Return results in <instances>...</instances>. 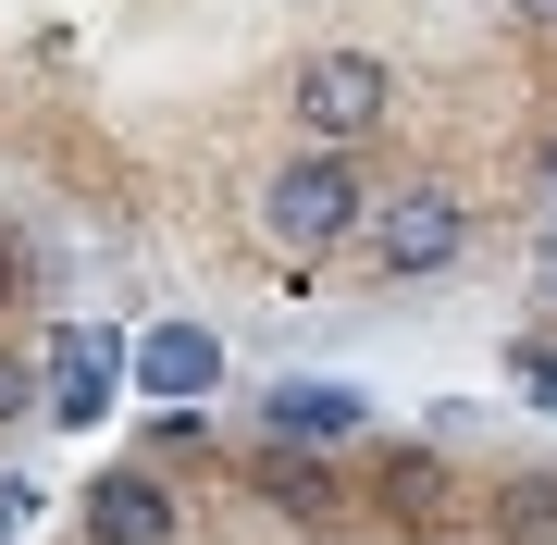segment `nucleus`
Instances as JSON below:
<instances>
[{
    "instance_id": "obj_15",
    "label": "nucleus",
    "mask_w": 557,
    "mask_h": 545,
    "mask_svg": "<svg viewBox=\"0 0 557 545\" xmlns=\"http://www.w3.org/2000/svg\"><path fill=\"white\" fill-rule=\"evenodd\" d=\"M545 285H557V236H545Z\"/></svg>"
},
{
    "instance_id": "obj_3",
    "label": "nucleus",
    "mask_w": 557,
    "mask_h": 545,
    "mask_svg": "<svg viewBox=\"0 0 557 545\" xmlns=\"http://www.w3.org/2000/svg\"><path fill=\"white\" fill-rule=\"evenodd\" d=\"M384 112H397V75L372 50H310L285 75V124H310V149H359Z\"/></svg>"
},
{
    "instance_id": "obj_1",
    "label": "nucleus",
    "mask_w": 557,
    "mask_h": 545,
    "mask_svg": "<svg viewBox=\"0 0 557 545\" xmlns=\"http://www.w3.org/2000/svg\"><path fill=\"white\" fill-rule=\"evenodd\" d=\"M248 223H260L273 261H335V248H359L372 236V174H359V149H285V162L260 174Z\"/></svg>"
},
{
    "instance_id": "obj_7",
    "label": "nucleus",
    "mask_w": 557,
    "mask_h": 545,
    "mask_svg": "<svg viewBox=\"0 0 557 545\" xmlns=\"http://www.w3.org/2000/svg\"><path fill=\"white\" fill-rule=\"evenodd\" d=\"M260 496H273L285 508V521H335V471H322V459H285V446H273V459H260Z\"/></svg>"
},
{
    "instance_id": "obj_2",
    "label": "nucleus",
    "mask_w": 557,
    "mask_h": 545,
    "mask_svg": "<svg viewBox=\"0 0 557 545\" xmlns=\"http://www.w3.org/2000/svg\"><path fill=\"white\" fill-rule=\"evenodd\" d=\"M359 261L384 285H434L471 261V199L458 186H397V199H372V236H359Z\"/></svg>"
},
{
    "instance_id": "obj_8",
    "label": "nucleus",
    "mask_w": 557,
    "mask_h": 545,
    "mask_svg": "<svg viewBox=\"0 0 557 545\" xmlns=\"http://www.w3.org/2000/svg\"><path fill=\"white\" fill-rule=\"evenodd\" d=\"M496 545H557V471L496 484Z\"/></svg>"
},
{
    "instance_id": "obj_9",
    "label": "nucleus",
    "mask_w": 557,
    "mask_h": 545,
    "mask_svg": "<svg viewBox=\"0 0 557 545\" xmlns=\"http://www.w3.org/2000/svg\"><path fill=\"white\" fill-rule=\"evenodd\" d=\"M211 372H223V347H211V335H149V384H161V397H199Z\"/></svg>"
},
{
    "instance_id": "obj_10",
    "label": "nucleus",
    "mask_w": 557,
    "mask_h": 545,
    "mask_svg": "<svg viewBox=\"0 0 557 545\" xmlns=\"http://www.w3.org/2000/svg\"><path fill=\"white\" fill-rule=\"evenodd\" d=\"M62 409H75V422L100 409V347H62Z\"/></svg>"
},
{
    "instance_id": "obj_6",
    "label": "nucleus",
    "mask_w": 557,
    "mask_h": 545,
    "mask_svg": "<svg viewBox=\"0 0 557 545\" xmlns=\"http://www.w3.org/2000/svg\"><path fill=\"white\" fill-rule=\"evenodd\" d=\"M384 508H397L409 533H434L446 508H458V484H446V459H421V446H397V459H384Z\"/></svg>"
},
{
    "instance_id": "obj_5",
    "label": "nucleus",
    "mask_w": 557,
    "mask_h": 545,
    "mask_svg": "<svg viewBox=\"0 0 557 545\" xmlns=\"http://www.w3.org/2000/svg\"><path fill=\"white\" fill-rule=\"evenodd\" d=\"M87 545H186V508L161 471H100L87 484Z\"/></svg>"
},
{
    "instance_id": "obj_14",
    "label": "nucleus",
    "mask_w": 557,
    "mask_h": 545,
    "mask_svg": "<svg viewBox=\"0 0 557 545\" xmlns=\"http://www.w3.org/2000/svg\"><path fill=\"white\" fill-rule=\"evenodd\" d=\"M0 310H13V248H0Z\"/></svg>"
},
{
    "instance_id": "obj_4",
    "label": "nucleus",
    "mask_w": 557,
    "mask_h": 545,
    "mask_svg": "<svg viewBox=\"0 0 557 545\" xmlns=\"http://www.w3.org/2000/svg\"><path fill=\"white\" fill-rule=\"evenodd\" d=\"M260 434H273L285 459H347V446L372 434V409H359V384H273V397H260Z\"/></svg>"
},
{
    "instance_id": "obj_12",
    "label": "nucleus",
    "mask_w": 557,
    "mask_h": 545,
    "mask_svg": "<svg viewBox=\"0 0 557 545\" xmlns=\"http://www.w3.org/2000/svg\"><path fill=\"white\" fill-rule=\"evenodd\" d=\"M13 409H25V360H0V422H13Z\"/></svg>"
},
{
    "instance_id": "obj_11",
    "label": "nucleus",
    "mask_w": 557,
    "mask_h": 545,
    "mask_svg": "<svg viewBox=\"0 0 557 545\" xmlns=\"http://www.w3.org/2000/svg\"><path fill=\"white\" fill-rule=\"evenodd\" d=\"M520 384H533V397L557 409V347H520Z\"/></svg>"
},
{
    "instance_id": "obj_13",
    "label": "nucleus",
    "mask_w": 557,
    "mask_h": 545,
    "mask_svg": "<svg viewBox=\"0 0 557 545\" xmlns=\"http://www.w3.org/2000/svg\"><path fill=\"white\" fill-rule=\"evenodd\" d=\"M508 13H520V25H545V38H557V0H508Z\"/></svg>"
}]
</instances>
